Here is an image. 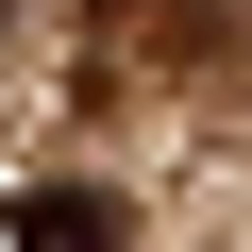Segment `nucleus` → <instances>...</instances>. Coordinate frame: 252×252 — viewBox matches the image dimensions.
Returning a JSON list of instances; mask_svg holds the SVG:
<instances>
[{
    "label": "nucleus",
    "mask_w": 252,
    "mask_h": 252,
    "mask_svg": "<svg viewBox=\"0 0 252 252\" xmlns=\"http://www.w3.org/2000/svg\"><path fill=\"white\" fill-rule=\"evenodd\" d=\"M202 34H219L202 0H101V67H84V84H118L135 51H202Z\"/></svg>",
    "instance_id": "nucleus-1"
},
{
    "label": "nucleus",
    "mask_w": 252,
    "mask_h": 252,
    "mask_svg": "<svg viewBox=\"0 0 252 252\" xmlns=\"http://www.w3.org/2000/svg\"><path fill=\"white\" fill-rule=\"evenodd\" d=\"M17 252H118V202L101 185H34L17 202Z\"/></svg>",
    "instance_id": "nucleus-2"
}]
</instances>
